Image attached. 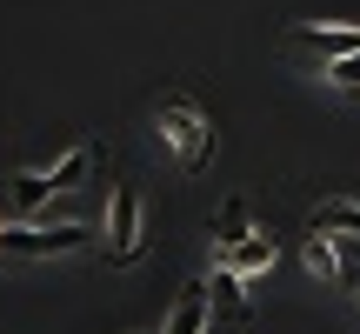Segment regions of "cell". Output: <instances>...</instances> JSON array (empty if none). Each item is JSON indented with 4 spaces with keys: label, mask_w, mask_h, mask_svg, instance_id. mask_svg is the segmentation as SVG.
Segmentation results:
<instances>
[{
    "label": "cell",
    "mask_w": 360,
    "mask_h": 334,
    "mask_svg": "<svg viewBox=\"0 0 360 334\" xmlns=\"http://www.w3.org/2000/svg\"><path fill=\"white\" fill-rule=\"evenodd\" d=\"M233 268H240V274H260V268H267V261H274V234H247V241L240 247H233Z\"/></svg>",
    "instance_id": "obj_11"
},
{
    "label": "cell",
    "mask_w": 360,
    "mask_h": 334,
    "mask_svg": "<svg viewBox=\"0 0 360 334\" xmlns=\"http://www.w3.org/2000/svg\"><path fill=\"white\" fill-rule=\"evenodd\" d=\"M327 80H334V87H360V54H340V61L327 67Z\"/></svg>",
    "instance_id": "obj_12"
},
{
    "label": "cell",
    "mask_w": 360,
    "mask_h": 334,
    "mask_svg": "<svg viewBox=\"0 0 360 334\" xmlns=\"http://www.w3.org/2000/svg\"><path fill=\"white\" fill-rule=\"evenodd\" d=\"M314 228H327L334 241H360V201H347V194H327V201L314 207Z\"/></svg>",
    "instance_id": "obj_7"
},
{
    "label": "cell",
    "mask_w": 360,
    "mask_h": 334,
    "mask_svg": "<svg viewBox=\"0 0 360 334\" xmlns=\"http://www.w3.org/2000/svg\"><path fill=\"white\" fill-rule=\"evenodd\" d=\"M240 281H247V274L220 254V261H214V281H207V301H214L220 321H247V287H240Z\"/></svg>",
    "instance_id": "obj_5"
},
{
    "label": "cell",
    "mask_w": 360,
    "mask_h": 334,
    "mask_svg": "<svg viewBox=\"0 0 360 334\" xmlns=\"http://www.w3.org/2000/svg\"><path fill=\"white\" fill-rule=\"evenodd\" d=\"M160 134H167V147L180 154V167H207V154H214V128H207V114L193 101L160 107Z\"/></svg>",
    "instance_id": "obj_2"
},
{
    "label": "cell",
    "mask_w": 360,
    "mask_h": 334,
    "mask_svg": "<svg viewBox=\"0 0 360 334\" xmlns=\"http://www.w3.org/2000/svg\"><path fill=\"white\" fill-rule=\"evenodd\" d=\"M347 281H354V295H360V268H347Z\"/></svg>",
    "instance_id": "obj_13"
},
{
    "label": "cell",
    "mask_w": 360,
    "mask_h": 334,
    "mask_svg": "<svg viewBox=\"0 0 360 334\" xmlns=\"http://www.w3.org/2000/svg\"><path fill=\"white\" fill-rule=\"evenodd\" d=\"M87 174H94V147H74V154H67L60 167H34V174H20V180H13V201L34 214V207H47V201H53V194L80 187Z\"/></svg>",
    "instance_id": "obj_1"
},
{
    "label": "cell",
    "mask_w": 360,
    "mask_h": 334,
    "mask_svg": "<svg viewBox=\"0 0 360 334\" xmlns=\"http://www.w3.org/2000/svg\"><path fill=\"white\" fill-rule=\"evenodd\" d=\"M307 274H321V281H347V261H340V247H334L327 228H314V241H307Z\"/></svg>",
    "instance_id": "obj_9"
},
{
    "label": "cell",
    "mask_w": 360,
    "mask_h": 334,
    "mask_svg": "<svg viewBox=\"0 0 360 334\" xmlns=\"http://www.w3.org/2000/svg\"><path fill=\"white\" fill-rule=\"evenodd\" d=\"M294 47L321 54V61H340V54H360V27H294Z\"/></svg>",
    "instance_id": "obj_6"
},
{
    "label": "cell",
    "mask_w": 360,
    "mask_h": 334,
    "mask_svg": "<svg viewBox=\"0 0 360 334\" xmlns=\"http://www.w3.org/2000/svg\"><path fill=\"white\" fill-rule=\"evenodd\" d=\"M107 261L114 268H134L141 261V194H127V187L107 207Z\"/></svg>",
    "instance_id": "obj_4"
},
{
    "label": "cell",
    "mask_w": 360,
    "mask_h": 334,
    "mask_svg": "<svg viewBox=\"0 0 360 334\" xmlns=\"http://www.w3.org/2000/svg\"><path fill=\"white\" fill-rule=\"evenodd\" d=\"M87 241H94V228H80V221H67V228H0V254H20V261H53Z\"/></svg>",
    "instance_id": "obj_3"
},
{
    "label": "cell",
    "mask_w": 360,
    "mask_h": 334,
    "mask_svg": "<svg viewBox=\"0 0 360 334\" xmlns=\"http://www.w3.org/2000/svg\"><path fill=\"white\" fill-rule=\"evenodd\" d=\"M207 321H214L207 287H187V295L174 301V314H167V328H160V334H207Z\"/></svg>",
    "instance_id": "obj_8"
},
{
    "label": "cell",
    "mask_w": 360,
    "mask_h": 334,
    "mask_svg": "<svg viewBox=\"0 0 360 334\" xmlns=\"http://www.w3.org/2000/svg\"><path fill=\"white\" fill-rule=\"evenodd\" d=\"M247 234H254V221H247V201H227V207H220V228H214V254H233Z\"/></svg>",
    "instance_id": "obj_10"
}]
</instances>
